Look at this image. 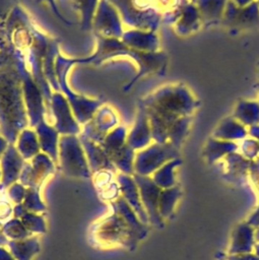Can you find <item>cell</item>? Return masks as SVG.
<instances>
[{
	"label": "cell",
	"mask_w": 259,
	"mask_h": 260,
	"mask_svg": "<svg viewBox=\"0 0 259 260\" xmlns=\"http://www.w3.org/2000/svg\"><path fill=\"white\" fill-rule=\"evenodd\" d=\"M119 182L121 184V191L125 201L132 208V210H134L138 214L140 219L145 220V214L142 209L137 190L132 181L128 177L119 176Z\"/></svg>",
	"instance_id": "obj_1"
},
{
	"label": "cell",
	"mask_w": 259,
	"mask_h": 260,
	"mask_svg": "<svg viewBox=\"0 0 259 260\" xmlns=\"http://www.w3.org/2000/svg\"><path fill=\"white\" fill-rule=\"evenodd\" d=\"M9 247L17 260H29L39 251V243L36 238L25 241H12L9 243Z\"/></svg>",
	"instance_id": "obj_2"
},
{
	"label": "cell",
	"mask_w": 259,
	"mask_h": 260,
	"mask_svg": "<svg viewBox=\"0 0 259 260\" xmlns=\"http://www.w3.org/2000/svg\"><path fill=\"white\" fill-rule=\"evenodd\" d=\"M4 232L8 237L14 238V239H20L24 238L26 235H28L27 229L21 224L20 221L17 219L10 220L9 222L6 223L4 226Z\"/></svg>",
	"instance_id": "obj_3"
},
{
	"label": "cell",
	"mask_w": 259,
	"mask_h": 260,
	"mask_svg": "<svg viewBox=\"0 0 259 260\" xmlns=\"http://www.w3.org/2000/svg\"><path fill=\"white\" fill-rule=\"evenodd\" d=\"M22 222L27 230L36 231V232H44L45 231V223L41 217L36 216L31 213H24L22 216Z\"/></svg>",
	"instance_id": "obj_4"
},
{
	"label": "cell",
	"mask_w": 259,
	"mask_h": 260,
	"mask_svg": "<svg viewBox=\"0 0 259 260\" xmlns=\"http://www.w3.org/2000/svg\"><path fill=\"white\" fill-rule=\"evenodd\" d=\"M24 206L30 210H40L45 208V206H43L39 200L38 193L33 190L26 191V199Z\"/></svg>",
	"instance_id": "obj_5"
},
{
	"label": "cell",
	"mask_w": 259,
	"mask_h": 260,
	"mask_svg": "<svg viewBox=\"0 0 259 260\" xmlns=\"http://www.w3.org/2000/svg\"><path fill=\"white\" fill-rule=\"evenodd\" d=\"M0 260H14V259L11 257V255L7 251L0 248Z\"/></svg>",
	"instance_id": "obj_6"
}]
</instances>
